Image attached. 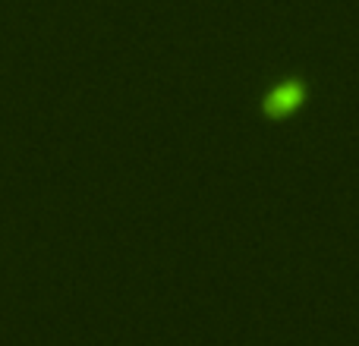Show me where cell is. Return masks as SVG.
Listing matches in <instances>:
<instances>
[{
	"label": "cell",
	"mask_w": 359,
	"mask_h": 346,
	"mask_svg": "<svg viewBox=\"0 0 359 346\" xmlns=\"http://www.w3.org/2000/svg\"><path fill=\"white\" fill-rule=\"evenodd\" d=\"M299 101H303V88H299L297 82H287V85L274 88V92L265 98V113L268 117H284V113H290Z\"/></svg>",
	"instance_id": "cell-1"
}]
</instances>
